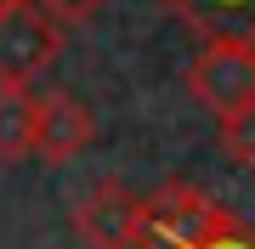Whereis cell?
Listing matches in <instances>:
<instances>
[{
  "label": "cell",
  "instance_id": "2",
  "mask_svg": "<svg viewBox=\"0 0 255 249\" xmlns=\"http://www.w3.org/2000/svg\"><path fill=\"white\" fill-rule=\"evenodd\" d=\"M187 96L216 119L250 108L255 102V46L250 40H204V51L187 68Z\"/></svg>",
  "mask_w": 255,
  "mask_h": 249
},
{
  "label": "cell",
  "instance_id": "12",
  "mask_svg": "<svg viewBox=\"0 0 255 249\" xmlns=\"http://www.w3.org/2000/svg\"><path fill=\"white\" fill-rule=\"evenodd\" d=\"M250 46H255V40H250Z\"/></svg>",
  "mask_w": 255,
  "mask_h": 249
},
{
  "label": "cell",
  "instance_id": "1",
  "mask_svg": "<svg viewBox=\"0 0 255 249\" xmlns=\"http://www.w3.org/2000/svg\"><path fill=\"white\" fill-rule=\"evenodd\" d=\"M233 221L227 204H216L204 187H187V181H170L147 198V232H142V249H204L221 227Z\"/></svg>",
  "mask_w": 255,
  "mask_h": 249
},
{
  "label": "cell",
  "instance_id": "3",
  "mask_svg": "<svg viewBox=\"0 0 255 249\" xmlns=\"http://www.w3.org/2000/svg\"><path fill=\"white\" fill-rule=\"evenodd\" d=\"M63 51V17L46 0H11L0 6V80L28 85L40 68L57 63Z\"/></svg>",
  "mask_w": 255,
  "mask_h": 249
},
{
  "label": "cell",
  "instance_id": "7",
  "mask_svg": "<svg viewBox=\"0 0 255 249\" xmlns=\"http://www.w3.org/2000/svg\"><path fill=\"white\" fill-rule=\"evenodd\" d=\"M34 159V91L0 80V165Z\"/></svg>",
  "mask_w": 255,
  "mask_h": 249
},
{
  "label": "cell",
  "instance_id": "10",
  "mask_svg": "<svg viewBox=\"0 0 255 249\" xmlns=\"http://www.w3.org/2000/svg\"><path fill=\"white\" fill-rule=\"evenodd\" d=\"M46 6H51V11H57V17H63V23H68V17H91V11L102 6V0H46Z\"/></svg>",
  "mask_w": 255,
  "mask_h": 249
},
{
  "label": "cell",
  "instance_id": "8",
  "mask_svg": "<svg viewBox=\"0 0 255 249\" xmlns=\"http://www.w3.org/2000/svg\"><path fill=\"white\" fill-rule=\"evenodd\" d=\"M221 148H227V159H238L244 170H255V102L221 119Z\"/></svg>",
  "mask_w": 255,
  "mask_h": 249
},
{
  "label": "cell",
  "instance_id": "5",
  "mask_svg": "<svg viewBox=\"0 0 255 249\" xmlns=\"http://www.w3.org/2000/svg\"><path fill=\"white\" fill-rule=\"evenodd\" d=\"M97 136V119L91 108H85L74 91H40L34 96V159H46V165H68V159H80L91 148Z\"/></svg>",
  "mask_w": 255,
  "mask_h": 249
},
{
  "label": "cell",
  "instance_id": "9",
  "mask_svg": "<svg viewBox=\"0 0 255 249\" xmlns=\"http://www.w3.org/2000/svg\"><path fill=\"white\" fill-rule=\"evenodd\" d=\"M204 249H255V227H250V221H238V215H233V221L221 227V232H216V238H210Z\"/></svg>",
  "mask_w": 255,
  "mask_h": 249
},
{
  "label": "cell",
  "instance_id": "6",
  "mask_svg": "<svg viewBox=\"0 0 255 249\" xmlns=\"http://www.w3.org/2000/svg\"><path fill=\"white\" fill-rule=\"evenodd\" d=\"M204 40H255V0H164Z\"/></svg>",
  "mask_w": 255,
  "mask_h": 249
},
{
  "label": "cell",
  "instance_id": "11",
  "mask_svg": "<svg viewBox=\"0 0 255 249\" xmlns=\"http://www.w3.org/2000/svg\"><path fill=\"white\" fill-rule=\"evenodd\" d=\"M0 6H11V0H0Z\"/></svg>",
  "mask_w": 255,
  "mask_h": 249
},
{
  "label": "cell",
  "instance_id": "4",
  "mask_svg": "<svg viewBox=\"0 0 255 249\" xmlns=\"http://www.w3.org/2000/svg\"><path fill=\"white\" fill-rule=\"evenodd\" d=\"M74 232L85 249H142L147 232V198H136L125 181H97L74 204Z\"/></svg>",
  "mask_w": 255,
  "mask_h": 249
}]
</instances>
